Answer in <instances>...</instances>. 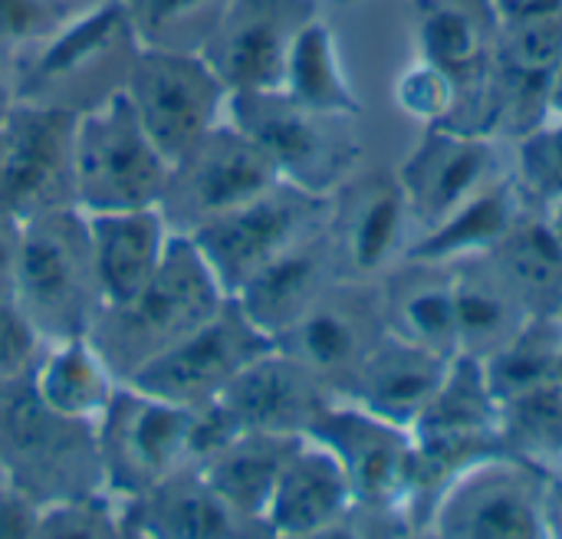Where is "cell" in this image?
<instances>
[{"mask_svg": "<svg viewBox=\"0 0 562 539\" xmlns=\"http://www.w3.org/2000/svg\"><path fill=\"white\" fill-rule=\"evenodd\" d=\"M46 339L30 323L13 296H0V379H23L33 372Z\"/></svg>", "mask_w": 562, "mask_h": 539, "instance_id": "obj_41", "label": "cell"}, {"mask_svg": "<svg viewBox=\"0 0 562 539\" xmlns=\"http://www.w3.org/2000/svg\"><path fill=\"white\" fill-rule=\"evenodd\" d=\"M501 23L533 20V16H562V0H494Z\"/></svg>", "mask_w": 562, "mask_h": 539, "instance_id": "obj_44", "label": "cell"}, {"mask_svg": "<svg viewBox=\"0 0 562 539\" xmlns=\"http://www.w3.org/2000/svg\"><path fill=\"white\" fill-rule=\"evenodd\" d=\"M510 175L537 207L562 201V115H547L514 142Z\"/></svg>", "mask_w": 562, "mask_h": 539, "instance_id": "obj_37", "label": "cell"}, {"mask_svg": "<svg viewBox=\"0 0 562 539\" xmlns=\"http://www.w3.org/2000/svg\"><path fill=\"white\" fill-rule=\"evenodd\" d=\"M336 395L277 346L254 359L217 398L240 431L306 438Z\"/></svg>", "mask_w": 562, "mask_h": 539, "instance_id": "obj_20", "label": "cell"}, {"mask_svg": "<svg viewBox=\"0 0 562 539\" xmlns=\"http://www.w3.org/2000/svg\"><path fill=\"white\" fill-rule=\"evenodd\" d=\"M501 398L487 382L484 362L474 356H451L448 369L415 422L412 435L431 438H501Z\"/></svg>", "mask_w": 562, "mask_h": 539, "instance_id": "obj_33", "label": "cell"}, {"mask_svg": "<svg viewBox=\"0 0 562 539\" xmlns=\"http://www.w3.org/2000/svg\"><path fill=\"white\" fill-rule=\"evenodd\" d=\"M227 119L260 145L280 181L313 194H333L359 168L362 145L356 119L306 109L283 89L234 92Z\"/></svg>", "mask_w": 562, "mask_h": 539, "instance_id": "obj_5", "label": "cell"}, {"mask_svg": "<svg viewBox=\"0 0 562 539\" xmlns=\"http://www.w3.org/2000/svg\"><path fill=\"white\" fill-rule=\"evenodd\" d=\"M540 211H543V217L550 224V234H553V240H557V247H560L562 254V201L550 204V207H540Z\"/></svg>", "mask_w": 562, "mask_h": 539, "instance_id": "obj_47", "label": "cell"}, {"mask_svg": "<svg viewBox=\"0 0 562 539\" xmlns=\"http://www.w3.org/2000/svg\"><path fill=\"white\" fill-rule=\"evenodd\" d=\"M306 438H316L336 454L352 484L359 510L392 514L405 520V487L415 448L408 428L392 425L366 412L362 405L336 395Z\"/></svg>", "mask_w": 562, "mask_h": 539, "instance_id": "obj_16", "label": "cell"}, {"mask_svg": "<svg viewBox=\"0 0 562 539\" xmlns=\"http://www.w3.org/2000/svg\"><path fill=\"white\" fill-rule=\"evenodd\" d=\"M530 201L524 198L517 178L507 171L497 181H491L484 191L468 198L461 207H454L448 217L431 224L415 237L405 257L435 260V263H461L474 257H487L504 234L514 227V221L524 214Z\"/></svg>", "mask_w": 562, "mask_h": 539, "instance_id": "obj_27", "label": "cell"}, {"mask_svg": "<svg viewBox=\"0 0 562 539\" xmlns=\"http://www.w3.org/2000/svg\"><path fill=\"white\" fill-rule=\"evenodd\" d=\"M352 510L356 494L336 454L316 438H303L277 481L263 527L267 537H326L342 534Z\"/></svg>", "mask_w": 562, "mask_h": 539, "instance_id": "obj_21", "label": "cell"}, {"mask_svg": "<svg viewBox=\"0 0 562 539\" xmlns=\"http://www.w3.org/2000/svg\"><path fill=\"white\" fill-rule=\"evenodd\" d=\"M40 507L13 487H0V539L36 537Z\"/></svg>", "mask_w": 562, "mask_h": 539, "instance_id": "obj_42", "label": "cell"}, {"mask_svg": "<svg viewBox=\"0 0 562 539\" xmlns=\"http://www.w3.org/2000/svg\"><path fill=\"white\" fill-rule=\"evenodd\" d=\"M319 3H323V0H319Z\"/></svg>", "mask_w": 562, "mask_h": 539, "instance_id": "obj_52", "label": "cell"}, {"mask_svg": "<svg viewBox=\"0 0 562 539\" xmlns=\"http://www.w3.org/2000/svg\"><path fill=\"white\" fill-rule=\"evenodd\" d=\"M119 497L109 491H92L40 507L36 539H102L122 537L119 530Z\"/></svg>", "mask_w": 562, "mask_h": 539, "instance_id": "obj_39", "label": "cell"}, {"mask_svg": "<svg viewBox=\"0 0 562 539\" xmlns=\"http://www.w3.org/2000/svg\"><path fill=\"white\" fill-rule=\"evenodd\" d=\"M0 478L36 507L105 491L95 428L49 412L30 375L0 379Z\"/></svg>", "mask_w": 562, "mask_h": 539, "instance_id": "obj_4", "label": "cell"}, {"mask_svg": "<svg viewBox=\"0 0 562 539\" xmlns=\"http://www.w3.org/2000/svg\"><path fill=\"white\" fill-rule=\"evenodd\" d=\"M0 487H7V484H3V478H0Z\"/></svg>", "mask_w": 562, "mask_h": 539, "instance_id": "obj_50", "label": "cell"}, {"mask_svg": "<svg viewBox=\"0 0 562 539\" xmlns=\"http://www.w3.org/2000/svg\"><path fill=\"white\" fill-rule=\"evenodd\" d=\"M280 89L300 105L326 115H342V119L362 115V99L346 72L339 40L323 16H313L293 40Z\"/></svg>", "mask_w": 562, "mask_h": 539, "instance_id": "obj_32", "label": "cell"}, {"mask_svg": "<svg viewBox=\"0 0 562 539\" xmlns=\"http://www.w3.org/2000/svg\"><path fill=\"white\" fill-rule=\"evenodd\" d=\"M13 105H16L13 82H3V79H0V122H7V115L13 112Z\"/></svg>", "mask_w": 562, "mask_h": 539, "instance_id": "obj_48", "label": "cell"}, {"mask_svg": "<svg viewBox=\"0 0 562 539\" xmlns=\"http://www.w3.org/2000/svg\"><path fill=\"white\" fill-rule=\"evenodd\" d=\"M425 537H550L547 534V471L507 451H494L481 458L438 501Z\"/></svg>", "mask_w": 562, "mask_h": 539, "instance_id": "obj_10", "label": "cell"}, {"mask_svg": "<svg viewBox=\"0 0 562 539\" xmlns=\"http://www.w3.org/2000/svg\"><path fill=\"white\" fill-rule=\"evenodd\" d=\"M319 16V0H227L201 56L227 92L280 89L300 30Z\"/></svg>", "mask_w": 562, "mask_h": 539, "instance_id": "obj_17", "label": "cell"}, {"mask_svg": "<svg viewBox=\"0 0 562 539\" xmlns=\"http://www.w3.org/2000/svg\"><path fill=\"white\" fill-rule=\"evenodd\" d=\"M76 112L16 102L0 125V207L20 221L76 207L72 181Z\"/></svg>", "mask_w": 562, "mask_h": 539, "instance_id": "obj_14", "label": "cell"}, {"mask_svg": "<svg viewBox=\"0 0 562 539\" xmlns=\"http://www.w3.org/2000/svg\"><path fill=\"white\" fill-rule=\"evenodd\" d=\"M227 303L217 277L191 237L175 234L161 267L125 303L105 306L89 329V339L109 369L128 382L155 356L171 349Z\"/></svg>", "mask_w": 562, "mask_h": 539, "instance_id": "obj_2", "label": "cell"}, {"mask_svg": "<svg viewBox=\"0 0 562 539\" xmlns=\"http://www.w3.org/2000/svg\"><path fill=\"white\" fill-rule=\"evenodd\" d=\"M501 448L540 471H562V389L557 382L501 402Z\"/></svg>", "mask_w": 562, "mask_h": 539, "instance_id": "obj_34", "label": "cell"}, {"mask_svg": "<svg viewBox=\"0 0 562 539\" xmlns=\"http://www.w3.org/2000/svg\"><path fill=\"white\" fill-rule=\"evenodd\" d=\"M270 349L273 336H267L234 296H227V303L211 319L155 356L128 379V385L198 408L221 398L224 389Z\"/></svg>", "mask_w": 562, "mask_h": 539, "instance_id": "obj_12", "label": "cell"}, {"mask_svg": "<svg viewBox=\"0 0 562 539\" xmlns=\"http://www.w3.org/2000/svg\"><path fill=\"white\" fill-rule=\"evenodd\" d=\"M445 369H448L445 356L422 349L395 333H385L379 346L369 352V359L362 362V369L356 372L346 395L339 398H349L366 412L412 431L425 405L431 402Z\"/></svg>", "mask_w": 562, "mask_h": 539, "instance_id": "obj_25", "label": "cell"}, {"mask_svg": "<svg viewBox=\"0 0 562 539\" xmlns=\"http://www.w3.org/2000/svg\"><path fill=\"white\" fill-rule=\"evenodd\" d=\"M487 257L530 316H560L562 254L537 204L524 207V214Z\"/></svg>", "mask_w": 562, "mask_h": 539, "instance_id": "obj_31", "label": "cell"}, {"mask_svg": "<svg viewBox=\"0 0 562 539\" xmlns=\"http://www.w3.org/2000/svg\"><path fill=\"white\" fill-rule=\"evenodd\" d=\"M418 56L441 66L461 89V119L454 128L481 132L484 86L501 36L494 0H415Z\"/></svg>", "mask_w": 562, "mask_h": 539, "instance_id": "obj_19", "label": "cell"}, {"mask_svg": "<svg viewBox=\"0 0 562 539\" xmlns=\"http://www.w3.org/2000/svg\"><path fill=\"white\" fill-rule=\"evenodd\" d=\"M326 237L342 280L375 283L415 244L418 224L395 171L352 175L333 191Z\"/></svg>", "mask_w": 562, "mask_h": 539, "instance_id": "obj_15", "label": "cell"}, {"mask_svg": "<svg viewBox=\"0 0 562 539\" xmlns=\"http://www.w3.org/2000/svg\"><path fill=\"white\" fill-rule=\"evenodd\" d=\"M550 115H562V53L550 76Z\"/></svg>", "mask_w": 562, "mask_h": 539, "instance_id": "obj_46", "label": "cell"}, {"mask_svg": "<svg viewBox=\"0 0 562 539\" xmlns=\"http://www.w3.org/2000/svg\"><path fill=\"white\" fill-rule=\"evenodd\" d=\"M191 412L128 382L119 385L95 425L102 484L112 497L132 501L161 481L191 471Z\"/></svg>", "mask_w": 562, "mask_h": 539, "instance_id": "obj_8", "label": "cell"}, {"mask_svg": "<svg viewBox=\"0 0 562 539\" xmlns=\"http://www.w3.org/2000/svg\"><path fill=\"white\" fill-rule=\"evenodd\" d=\"M72 0H0V59H20L72 16Z\"/></svg>", "mask_w": 562, "mask_h": 539, "instance_id": "obj_40", "label": "cell"}, {"mask_svg": "<svg viewBox=\"0 0 562 539\" xmlns=\"http://www.w3.org/2000/svg\"><path fill=\"white\" fill-rule=\"evenodd\" d=\"M339 277L336 254L329 247L326 227L303 244L280 254L273 263H267L234 300L240 310L267 333L280 336L293 319H300Z\"/></svg>", "mask_w": 562, "mask_h": 539, "instance_id": "obj_26", "label": "cell"}, {"mask_svg": "<svg viewBox=\"0 0 562 539\" xmlns=\"http://www.w3.org/2000/svg\"><path fill=\"white\" fill-rule=\"evenodd\" d=\"M13 300L46 343L89 336L102 313V293L79 207H53L20 221Z\"/></svg>", "mask_w": 562, "mask_h": 539, "instance_id": "obj_3", "label": "cell"}, {"mask_svg": "<svg viewBox=\"0 0 562 539\" xmlns=\"http://www.w3.org/2000/svg\"><path fill=\"white\" fill-rule=\"evenodd\" d=\"M560 316H562V313H560Z\"/></svg>", "mask_w": 562, "mask_h": 539, "instance_id": "obj_53", "label": "cell"}, {"mask_svg": "<svg viewBox=\"0 0 562 539\" xmlns=\"http://www.w3.org/2000/svg\"><path fill=\"white\" fill-rule=\"evenodd\" d=\"M547 534L562 537V471L547 474Z\"/></svg>", "mask_w": 562, "mask_h": 539, "instance_id": "obj_45", "label": "cell"}, {"mask_svg": "<svg viewBox=\"0 0 562 539\" xmlns=\"http://www.w3.org/2000/svg\"><path fill=\"white\" fill-rule=\"evenodd\" d=\"M138 49L142 43L122 0H95L86 10H72L66 23L16 59V102L79 115L125 92Z\"/></svg>", "mask_w": 562, "mask_h": 539, "instance_id": "obj_1", "label": "cell"}, {"mask_svg": "<svg viewBox=\"0 0 562 539\" xmlns=\"http://www.w3.org/2000/svg\"><path fill=\"white\" fill-rule=\"evenodd\" d=\"M30 385L49 412L95 428L109 412L122 379L109 369L89 336H76L46 343L40 362L30 372Z\"/></svg>", "mask_w": 562, "mask_h": 539, "instance_id": "obj_29", "label": "cell"}, {"mask_svg": "<svg viewBox=\"0 0 562 539\" xmlns=\"http://www.w3.org/2000/svg\"><path fill=\"white\" fill-rule=\"evenodd\" d=\"M102 310L132 300L161 267L175 231L158 207L86 214Z\"/></svg>", "mask_w": 562, "mask_h": 539, "instance_id": "obj_23", "label": "cell"}, {"mask_svg": "<svg viewBox=\"0 0 562 539\" xmlns=\"http://www.w3.org/2000/svg\"><path fill=\"white\" fill-rule=\"evenodd\" d=\"M454 267V316L458 356H494L527 319V306L497 273L491 257H474Z\"/></svg>", "mask_w": 562, "mask_h": 539, "instance_id": "obj_30", "label": "cell"}, {"mask_svg": "<svg viewBox=\"0 0 562 539\" xmlns=\"http://www.w3.org/2000/svg\"><path fill=\"white\" fill-rule=\"evenodd\" d=\"M122 537L148 539H221L260 537L240 520L201 478V471H181L142 497L119 501Z\"/></svg>", "mask_w": 562, "mask_h": 539, "instance_id": "obj_22", "label": "cell"}, {"mask_svg": "<svg viewBox=\"0 0 562 539\" xmlns=\"http://www.w3.org/2000/svg\"><path fill=\"white\" fill-rule=\"evenodd\" d=\"M395 105L418 122L422 128L431 125H458L461 119V89L458 82L435 63L428 59H415L412 66H405L395 79Z\"/></svg>", "mask_w": 562, "mask_h": 539, "instance_id": "obj_38", "label": "cell"}, {"mask_svg": "<svg viewBox=\"0 0 562 539\" xmlns=\"http://www.w3.org/2000/svg\"><path fill=\"white\" fill-rule=\"evenodd\" d=\"M389 333L379 280H336L273 346L310 369L333 395H346L356 372Z\"/></svg>", "mask_w": 562, "mask_h": 539, "instance_id": "obj_13", "label": "cell"}, {"mask_svg": "<svg viewBox=\"0 0 562 539\" xmlns=\"http://www.w3.org/2000/svg\"><path fill=\"white\" fill-rule=\"evenodd\" d=\"M303 438L296 435H270V431H240L224 451H217L201 478L211 491L260 537H267L263 514L277 491V481Z\"/></svg>", "mask_w": 562, "mask_h": 539, "instance_id": "obj_28", "label": "cell"}, {"mask_svg": "<svg viewBox=\"0 0 562 539\" xmlns=\"http://www.w3.org/2000/svg\"><path fill=\"white\" fill-rule=\"evenodd\" d=\"M553 382L562 389V349H560V359H557V369H553Z\"/></svg>", "mask_w": 562, "mask_h": 539, "instance_id": "obj_49", "label": "cell"}, {"mask_svg": "<svg viewBox=\"0 0 562 539\" xmlns=\"http://www.w3.org/2000/svg\"><path fill=\"white\" fill-rule=\"evenodd\" d=\"M16 250H20V217L0 207V296H13Z\"/></svg>", "mask_w": 562, "mask_h": 539, "instance_id": "obj_43", "label": "cell"}, {"mask_svg": "<svg viewBox=\"0 0 562 539\" xmlns=\"http://www.w3.org/2000/svg\"><path fill=\"white\" fill-rule=\"evenodd\" d=\"M342 3H349V0H342Z\"/></svg>", "mask_w": 562, "mask_h": 539, "instance_id": "obj_51", "label": "cell"}, {"mask_svg": "<svg viewBox=\"0 0 562 539\" xmlns=\"http://www.w3.org/2000/svg\"><path fill=\"white\" fill-rule=\"evenodd\" d=\"M277 181L280 175L260 145L224 115L168 165L158 211L175 234L191 237L214 217L263 194Z\"/></svg>", "mask_w": 562, "mask_h": 539, "instance_id": "obj_9", "label": "cell"}, {"mask_svg": "<svg viewBox=\"0 0 562 539\" xmlns=\"http://www.w3.org/2000/svg\"><path fill=\"white\" fill-rule=\"evenodd\" d=\"M125 96L168 161L211 132L227 115L231 99L227 86L201 53L161 46L138 49Z\"/></svg>", "mask_w": 562, "mask_h": 539, "instance_id": "obj_11", "label": "cell"}, {"mask_svg": "<svg viewBox=\"0 0 562 539\" xmlns=\"http://www.w3.org/2000/svg\"><path fill=\"white\" fill-rule=\"evenodd\" d=\"M379 296L389 333L431 349L445 359L458 356L454 267L402 257L379 277Z\"/></svg>", "mask_w": 562, "mask_h": 539, "instance_id": "obj_24", "label": "cell"}, {"mask_svg": "<svg viewBox=\"0 0 562 539\" xmlns=\"http://www.w3.org/2000/svg\"><path fill=\"white\" fill-rule=\"evenodd\" d=\"M333 194H313L277 181L263 194L237 204L191 234L227 296H237L267 263L319 234L329 221Z\"/></svg>", "mask_w": 562, "mask_h": 539, "instance_id": "obj_7", "label": "cell"}, {"mask_svg": "<svg viewBox=\"0 0 562 539\" xmlns=\"http://www.w3.org/2000/svg\"><path fill=\"white\" fill-rule=\"evenodd\" d=\"M507 171L510 165L504 161L501 138L454 125L422 128L418 145L395 168L418 234L448 217L454 207H461L468 198H474Z\"/></svg>", "mask_w": 562, "mask_h": 539, "instance_id": "obj_18", "label": "cell"}, {"mask_svg": "<svg viewBox=\"0 0 562 539\" xmlns=\"http://www.w3.org/2000/svg\"><path fill=\"white\" fill-rule=\"evenodd\" d=\"M562 349V316H530L494 356L481 359L501 402L553 382Z\"/></svg>", "mask_w": 562, "mask_h": 539, "instance_id": "obj_35", "label": "cell"}, {"mask_svg": "<svg viewBox=\"0 0 562 539\" xmlns=\"http://www.w3.org/2000/svg\"><path fill=\"white\" fill-rule=\"evenodd\" d=\"M168 165L125 92L76 115L72 181L82 214L158 207Z\"/></svg>", "mask_w": 562, "mask_h": 539, "instance_id": "obj_6", "label": "cell"}, {"mask_svg": "<svg viewBox=\"0 0 562 539\" xmlns=\"http://www.w3.org/2000/svg\"><path fill=\"white\" fill-rule=\"evenodd\" d=\"M142 46L201 53L227 0H122Z\"/></svg>", "mask_w": 562, "mask_h": 539, "instance_id": "obj_36", "label": "cell"}]
</instances>
